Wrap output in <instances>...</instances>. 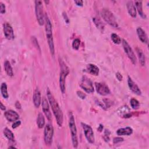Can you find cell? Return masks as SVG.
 I'll return each mask as SVG.
<instances>
[{
  "instance_id": "cell-32",
  "label": "cell",
  "mask_w": 149,
  "mask_h": 149,
  "mask_svg": "<svg viewBox=\"0 0 149 149\" xmlns=\"http://www.w3.org/2000/svg\"><path fill=\"white\" fill-rule=\"evenodd\" d=\"M0 12L1 14L5 13V6L2 2H0Z\"/></svg>"
},
{
  "instance_id": "cell-25",
  "label": "cell",
  "mask_w": 149,
  "mask_h": 149,
  "mask_svg": "<svg viewBox=\"0 0 149 149\" xmlns=\"http://www.w3.org/2000/svg\"><path fill=\"white\" fill-rule=\"evenodd\" d=\"M136 51H137V55H138V56H139V62H140L141 65V66H144L145 63H146L144 54H143L141 49H140V48H136Z\"/></svg>"
},
{
  "instance_id": "cell-5",
  "label": "cell",
  "mask_w": 149,
  "mask_h": 149,
  "mask_svg": "<svg viewBox=\"0 0 149 149\" xmlns=\"http://www.w3.org/2000/svg\"><path fill=\"white\" fill-rule=\"evenodd\" d=\"M101 15L104 20L109 25L113 27H118V24L116 21L115 17L113 13L107 9L104 8L101 11Z\"/></svg>"
},
{
  "instance_id": "cell-24",
  "label": "cell",
  "mask_w": 149,
  "mask_h": 149,
  "mask_svg": "<svg viewBox=\"0 0 149 149\" xmlns=\"http://www.w3.org/2000/svg\"><path fill=\"white\" fill-rule=\"evenodd\" d=\"M37 125L40 129L42 128L45 125V119L42 113H39L38 115L37 118Z\"/></svg>"
},
{
  "instance_id": "cell-30",
  "label": "cell",
  "mask_w": 149,
  "mask_h": 149,
  "mask_svg": "<svg viewBox=\"0 0 149 149\" xmlns=\"http://www.w3.org/2000/svg\"><path fill=\"white\" fill-rule=\"evenodd\" d=\"M130 105L132 107L133 109H137L139 108L140 106V103L135 98H132L130 101Z\"/></svg>"
},
{
  "instance_id": "cell-31",
  "label": "cell",
  "mask_w": 149,
  "mask_h": 149,
  "mask_svg": "<svg viewBox=\"0 0 149 149\" xmlns=\"http://www.w3.org/2000/svg\"><path fill=\"white\" fill-rule=\"evenodd\" d=\"M80 41L79 39L78 38H76L73 40V43H72V47L74 49L77 50L79 48V45H80Z\"/></svg>"
},
{
  "instance_id": "cell-7",
  "label": "cell",
  "mask_w": 149,
  "mask_h": 149,
  "mask_svg": "<svg viewBox=\"0 0 149 149\" xmlns=\"http://www.w3.org/2000/svg\"><path fill=\"white\" fill-rule=\"evenodd\" d=\"M80 86L87 93H91L94 91V87L92 81L86 76L82 77L80 83Z\"/></svg>"
},
{
  "instance_id": "cell-11",
  "label": "cell",
  "mask_w": 149,
  "mask_h": 149,
  "mask_svg": "<svg viewBox=\"0 0 149 149\" xmlns=\"http://www.w3.org/2000/svg\"><path fill=\"white\" fill-rule=\"evenodd\" d=\"M95 86L97 92L101 95H107L110 93L109 87L104 83H95Z\"/></svg>"
},
{
  "instance_id": "cell-3",
  "label": "cell",
  "mask_w": 149,
  "mask_h": 149,
  "mask_svg": "<svg viewBox=\"0 0 149 149\" xmlns=\"http://www.w3.org/2000/svg\"><path fill=\"white\" fill-rule=\"evenodd\" d=\"M61 72L59 76V87L61 92L63 94L65 91V80L69 73V69L62 60H59Z\"/></svg>"
},
{
  "instance_id": "cell-34",
  "label": "cell",
  "mask_w": 149,
  "mask_h": 149,
  "mask_svg": "<svg viewBox=\"0 0 149 149\" xmlns=\"http://www.w3.org/2000/svg\"><path fill=\"white\" fill-rule=\"evenodd\" d=\"M21 124V122L20 120H16L12 125V128L13 129H16V127H19Z\"/></svg>"
},
{
  "instance_id": "cell-35",
  "label": "cell",
  "mask_w": 149,
  "mask_h": 149,
  "mask_svg": "<svg viewBox=\"0 0 149 149\" xmlns=\"http://www.w3.org/2000/svg\"><path fill=\"white\" fill-rule=\"evenodd\" d=\"M123 140V139L122 138V137H115L113 140V143L116 144V143H118L119 142H121Z\"/></svg>"
},
{
  "instance_id": "cell-33",
  "label": "cell",
  "mask_w": 149,
  "mask_h": 149,
  "mask_svg": "<svg viewBox=\"0 0 149 149\" xmlns=\"http://www.w3.org/2000/svg\"><path fill=\"white\" fill-rule=\"evenodd\" d=\"M77 94L81 99H84L86 98V95L84 93H83V92H81L80 91H77Z\"/></svg>"
},
{
  "instance_id": "cell-8",
  "label": "cell",
  "mask_w": 149,
  "mask_h": 149,
  "mask_svg": "<svg viewBox=\"0 0 149 149\" xmlns=\"http://www.w3.org/2000/svg\"><path fill=\"white\" fill-rule=\"evenodd\" d=\"M54 129L51 124H47L44 129V141L46 144L50 145L52 141Z\"/></svg>"
},
{
  "instance_id": "cell-12",
  "label": "cell",
  "mask_w": 149,
  "mask_h": 149,
  "mask_svg": "<svg viewBox=\"0 0 149 149\" xmlns=\"http://www.w3.org/2000/svg\"><path fill=\"white\" fill-rule=\"evenodd\" d=\"M3 32L6 38L8 40H12L14 38V32L12 26L8 23L3 24Z\"/></svg>"
},
{
  "instance_id": "cell-22",
  "label": "cell",
  "mask_w": 149,
  "mask_h": 149,
  "mask_svg": "<svg viewBox=\"0 0 149 149\" xmlns=\"http://www.w3.org/2000/svg\"><path fill=\"white\" fill-rule=\"evenodd\" d=\"M4 69L5 70L6 73V74L9 76H13V69L12 68L10 65V62L8 61H5L4 62Z\"/></svg>"
},
{
  "instance_id": "cell-19",
  "label": "cell",
  "mask_w": 149,
  "mask_h": 149,
  "mask_svg": "<svg viewBox=\"0 0 149 149\" xmlns=\"http://www.w3.org/2000/svg\"><path fill=\"white\" fill-rule=\"evenodd\" d=\"M126 6L127 9V11L129 13V15L133 17H136V9L135 8V6L132 1H128L126 3Z\"/></svg>"
},
{
  "instance_id": "cell-17",
  "label": "cell",
  "mask_w": 149,
  "mask_h": 149,
  "mask_svg": "<svg viewBox=\"0 0 149 149\" xmlns=\"http://www.w3.org/2000/svg\"><path fill=\"white\" fill-rule=\"evenodd\" d=\"M33 100V102H34V106L36 108H38L41 102V97L40 91H39V90L38 88H36L35 90V91H34Z\"/></svg>"
},
{
  "instance_id": "cell-18",
  "label": "cell",
  "mask_w": 149,
  "mask_h": 149,
  "mask_svg": "<svg viewBox=\"0 0 149 149\" xmlns=\"http://www.w3.org/2000/svg\"><path fill=\"white\" fill-rule=\"evenodd\" d=\"M137 33L139 37V40L143 43L147 44L148 43V38L145 33V31L141 28L137 27Z\"/></svg>"
},
{
  "instance_id": "cell-6",
  "label": "cell",
  "mask_w": 149,
  "mask_h": 149,
  "mask_svg": "<svg viewBox=\"0 0 149 149\" xmlns=\"http://www.w3.org/2000/svg\"><path fill=\"white\" fill-rule=\"evenodd\" d=\"M35 11L37 20L38 24L42 26L44 23V16L43 13V5L42 2L41 1H35Z\"/></svg>"
},
{
  "instance_id": "cell-39",
  "label": "cell",
  "mask_w": 149,
  "mask_h": 149,
  "mask_svg": "<svg viewBox=\"0 0 149 149\" xmlns=\"http://www.w3.org/2000/svg\"><path fill=\"white\" fill-rule=\"evenodd\" d=\"M15 107H16V108L17 109H20V108H21V105H20L19 102L17 101V102H16V104H15Z\"/></svg>"
},
{
  "instance_id": "cell-23",
  "label": "cell",
  "mask_w": 149,
  "mask_h": 149,
  "mask_svg": "<svg viewBox=\"0 0 149 149\" xmlns=\"http://www.w3.org/2000/svg\"><path fill=\"white\" fill-rule=\"evenodd\" d=\"M135 6H136L137 12L140 15V16L143 18H146V15H144L143 8H142V2L140 1H135Z\"/></svg>"
},
{
  "instance_id": "cell-36",
  "label": "cell",
  "mask_w": 149,
  "mask_h": 149,
  "mask_svg": "<svg viewBox=\"0 0 149 149\" xmlns=\"http://www.w3.org/2000/svg\"><path fill=\"white\" fill-rule=\"evenodd\" d=\"M116 77L117 79H118L119 81H122V80L123 77H122V74H121L119 72H117V73H116Z\"/></svg>"
},
{
  "instance_id": "cell-9",
  "label": "cell",
  "mask_w": 149,
  "mask_h": 149,
  "mask_svg": "<svg viewBox=\"0 0 149 149\" xmlns=\"http://www.w3.org/2000/svg\"><path fill=\"white\" fill-rule=\"evenodd\" d=\"M122 45H123V49L125 50V52L127 54V56L130 59V61L133 63V64L135 65L136 63V61H137L135 54H134L133 51L132 50V48L129 45V44L124 39L122 40Z\"/></svg>"
},
{
  "instance_id": "cell-37",
  "label": "cell",
  "mask_w": 149,
  "mask_h": 149,
  "mask_svg": "<svg viewBox=\"0 0 149 149\" xmlns=\"http://www.w3.org/2000/svg\"><path fill=\"white\" fill-rule=\"evenodd\" d=\"M74 3L77 5L80 6H82L83 4V1L81 0H78V1H74Z\"/></svg>"
},
{
  "instance_id": "cell-20",
  "label": "cell",
  "mask_w": 149,
  "mask_h": 149,
  "mask_svg": "<svg viewBox=\"0 0 149 149\" xmlns=\"http://www.w3.org/2000/svg\"><path fill=\"white\" fill-rule=\"evenodd\" d=\"M86 70L88 73L94 76H97L99 74V68L94 64L87 65Z\"/></svg>"
},
{
  "instance_id": "cell-41",
  "label": "cell",
  "mask_w": 149,
  "mask_h": 149,
  "mask_svg": "<svg viewBox=\"0 0 149 149\" xmlns=\"http://www.w3.org/2000/svg\"><path fill=\"white\" fill-rule=\"evenodd\" d=\"M1 109L2 110H5V109H6L5 107L2 104V102H1Z\"/></svg>"
},
{
  "instance_id": "cell-13",
  "label": "cell",
  "mask_w": 149,
  "mask_h": 149,
  "mask_svg": "<svg viewBox=\"0 0 149 149\" xmlns=\"http://www.w3.org/2000/svg\"><path fill=\"white\" fill-rule=\"evenodd\" d=\"M42 108L43 112L45 113V116H47V119L49 120H51L52 119V115H51V111L49 109V107L48 101L46 99V98H45V97L42 98Z\"/></svg>"
},
{
  "instance_id": "cell-4",
  "label": "cell",
  "mask_w": 149,
  "mask_h": 149,
  "mask_svg": "<svg viewBox=\"0 0 149 149\" xmlns=\"http://www.w3.org/2000/svg\"><path fill=\"white\" fill-rule=\"evenodd\" d=\"M69 129L71 133L72 140V144H73V147L77 148L78 146L77 129H76V126L74 122V118L72 113H70V115H69Z\"/></svg>"
},
{
  "instance_id": "cell-16",
  "label": "cell",
  "mask_w": 149,
  "mask_h": 149,
  "mask_svg": "<svg viewBox=\"0 0 149 149\" xmlns=\"http://www.w3.org/2000/svg\"><path fill=\"white\" fill-rule=\"evenodd\" d=\"M127 83L129 88L136 94L137 95H141V90H140L139 87L132 80V79L128 76V79H127Z\"/></svg>"
},
{
  "instance_id": "cell-2",
  "label": "cell",
  "mask_w": 149,
  "mask_h": 149,
  "mask_svg": "<svg viewBox=\"0 0 149 149\" xmlns=\"http://www.w3.org/2000/svg\"><path fill=\"white\" fill-rule=\"evenodd\" d=\"M45 22L46 36L48 41V44L49 45V48L51 55H54L55 52V49H54V44L53 36H52V24L47 15L45 16Z\"/></svg>"
},
{
  "instance_id": "cell-21",
  "label": "cell",
  "mask_w": 149,
  "mask_h": 149,
  "mask_svg": "<svg viewBox=\"0 0 149 149\" xmlns=\"http://www.w3.org/2000/svg\"><path fill=\"white\" fill-rule=\"evenodd\" d=\"M133 133V129L130 127L120 128L116 131L118 136H129Z\"/></svg>"
},
{
  "instance_id": "cell-10",
  "label": "cell",
  "mask_w": 149,
  "mask_h": 149,
  "mask_svg": "<svg viewBox=\"0 0 149 149\" xmlns=\"http://www.w3.org/2000/svg\"><path fill=\"white\" fill-rule=\"evenodd\" d=\"M81 126L84 130L85 137L87 139V141L90 143H91V144L94 143V132L91 126L84 123H81Z\"/></svg>"
},
{
  "instance_id": "cell-28",
  "label": "cell",
  "mask_w": 149,
  "mask_h": 149,
  "mask_svg": "<svg viewBox=\"0 0 149 149\" xmlns=\"http://www.w3.org/2000/svg\"><path fill=\"white\" fill-rule=\"evenodd\" d=\"M93 20L95 25L96 26V27L98 29H100L101 31H103L104 30V24L101 21V20H100L98 18L94 17Z\"/></svg>"
},
{
  "instance_id": "cell-1",
  "label": "cell",
  "mask_w": 149,
  "mask_h": 149,
  "mask_svg": "<svg viewBox=\"0 0 149 149\" xmlns=\"http://www.w3.org/2000/svg\"><path fill=\"white\" fill-rule=\"evenodd\" d=\"M47 93L48 101L50 104L52 112L56 119L57 123L59 126H61L63 123V113L62 110L49 89L47 90Z\"/></svg>"
},
{
  "instance_id": "cell-26",
  "label": "cell",
  "mask_w": 149,
  "mask_h": 149,
  "mask_svg": "<svg viewBox=\"0 0 149 149\" xmlns=\"http://www.w3.org/2000/svg\"><path fill=\"white\" fill-rule=\"evenodd\" d=\"M3 134L5 135V136L10 141H14V134L12 132V131L9 129L8 128L6 127L3 130Z\"/></svg>"
},
{
  "instance_id": "cell-38",
  "label": "cell",
  "mask_w": 149,
  "mask_h": 149,
  "mask_svg": "<svg viewBox=\"0 0 149 149\" xmlns=\"http://www.w3.org/2000/svg\"><path fill=\"white\" fill-rule=\"evenodd\" d=\"M63 17L65 18L64 19H65V22H66L67 23H69V19H68V16H67L66 13L64 12V13H63Z\"/></svg>"
},
{
  "instance_id": "cell-27",
  "label": "cell",
  "mask_w": 149,
  "mask_h": 149,
  "mask_svg": "<svg viewBox=\"0 0 149 149\" xmlns=\"http://www.w3.org/2000/svg\"><path fill=\"white\" fill-rule=\"evenodd\" d=\"M1 93L2 97L4 98H8L9 97L8 91H7V86L5 83H2L1 85Z\"/></svg>"
},
{
  "instance_id": "cell-15",
  "label": "cell",
  "mask_w": 149,
  "mask_h": 149,
  "mask_svg": "<svg viewBox=\"0 0 149 149\" xmlns=\"http://www.w3.org/2000/svg\"><path fill=\"white\" fill-rule=\"evenodd\" d=\"M116 112L118 115L123 118H129L131 116L130 108L127 105L120 107Z\"/></svg>"
},
{
  "instance_id": "cell-14",
  "label": "cell",
  "mask_w": 149,
  "mask_h": 149,
  "mask_svg": "<svg viewBox=\"0 0 149 149\" xmlns=\"http://www.w3.org/2000/svg\"><path fill=\"white\" fill-rule=\"evenodd\" d=\"M4 116H5L6 119L9 122L16 121L19 118V114L16 112H15L13 110L6 111L4 113Z\"/></svg>"
},
{
  "instance_id": "cell-40",
  "label": "cell",
  "mask_w": 149,
  "mask_h": 149,
  "mask_svg": "<svg viewBox=\"0 0 149 149\" xmlns=\"http://www.w3.org/2000/svg\"><path fill=\"white\" fill-rule=\"evenodd\" d=\"M102 129H103V126L102 125H100L99 127H98V130L100 132H101L102 130Z\"/></svg>"
},
{
  "instance_id": "cell-29",
  "label": "cell",
  "mask_w": 149,
  "mask_h": 149,
  "mask_svg": "<svg viewBox=\"0 0 149 149\" xmlns=\"http://www.w3.org/2000/svg\"><path fill=\"white\" fill-rule=\"evenodd\" d=\"M111 40L113 42V43L116 44H119L121 42V38L119 37L118 35L115 33H112L111 36Z\"/></svg>"
}]
</instances>
